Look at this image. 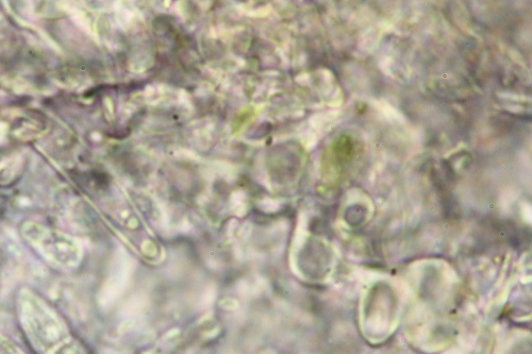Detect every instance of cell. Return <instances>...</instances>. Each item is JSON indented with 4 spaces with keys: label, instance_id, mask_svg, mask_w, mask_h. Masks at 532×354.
I'll use <instances>...</instances> for the list:
<instances>
[{
    "label": "cell",
    "instance_id": "6da1fadb",
    "mask_svg": "<svg viewBox=\"0 0 532 354\" xmlns=\"http://www.w3.org/2000/svg\"><path fill=\"white\" fill-rule=\"evenodd\" d=\"M19 315L28 340L40 352L52 353L68 339L69 331L60 316L29 291L20 294Z\"/></svg>",
    "mask_w": 532,
    "mask_h": 354
},
{
    "label": "cell",
    "instance_id": "7a4b0ae2",
    "mask_svg": "<svg viewBox=\"0 0 532 354\" xmlns=\"http://www.w3.org/2000/svg\"><path fill=\"white\" fill-rule=\"evenodd\" d=\"M27 232L26 238L41 257L61 271H71L80 262V249L66 236L38 226Z\"/></svg>",
    "mask_w": 532,
    "mask_h": 354
},
{
    "label": "cell",
    "instance_id": "3957f363",
    "mask_svg": "<svg viewBox=\"0 0 532 354\" xmlns=\"http://www.w3.org/2000/svg\"><path fill=\"white\" fill-rule=\"evenodd\" d=\"M49 354H82V352L77 344L66 342Z\"/></svg>",
    "mask_w": 532,
    "mask_h": 354
}]
</instances>
